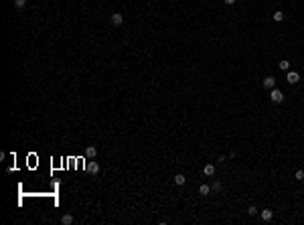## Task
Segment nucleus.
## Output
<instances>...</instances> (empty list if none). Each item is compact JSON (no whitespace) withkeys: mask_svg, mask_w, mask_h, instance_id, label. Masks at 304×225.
I'll list each match as a JSON object with an SVG mask.
<instances>
[{"mask_svg":"<svg viewBox=\"0 0 304 225\" xmlns=\"http://www.w3.org/2000/svg\"><path fill=\"white\" fill-rule=\"evenodd\" d=\"M270 99H272V103H282V102H284V93H282L280 89H272Z\"/></svg>","mask_w":304,"mask_h":225,"instance_id":"nucleus-1","label":"nucleus"},{"mask_svg":"<svg viewBox=\"0 0 304 225\" xmlns=\"http://www.w3.org/2000/svg\"><path fill=\"white\" fill-rule=\"evenodd\" d=\"M61 223L63 225H71V223H73V215H71V213H65L61 217Z\"/></svg>","mask_w":304,"mask_h":225,"instance_id":"nucleus-10","label":"nucleus"},{"mask_svg":"<svg viewBox=\"0 0 304 225\" xmlns=\"http://www.w3.org/2000/svg\"><path fill=\"white\" fill-rule=\"evenodd\" d=\"M278 67H280L282 71H288V69H290V61H288V59H282V61L278 63Z\"/></svg>","mask_w":304,"mask_h":225,"instance_id":"nucleus-11","label":"nucleus"},{"mask_svg":"<svg viewBox=\"0 0 304 225\" xmlns=\"http://www.w3.org/2000/svg\"><path fill=\"white\" fill-rule=\"evenodd\" d=\"M286 81H288L290 85H294V83L300 81V75H298L296 71H288V73H286Z\"/></svg>","mask_w":304,"mask_h":225,"instance_id":"nucleus-2","label":"nucleus"},{"mask_svg":"<svg viewBox=\"0 0 304 225\" xmlns=\"http://www.w3.org/2000/svg\"><path fill=\"white\" fill-rule=\"evenodd\" d=\"M24 6H27V0H14V8H18V10H23Z\"/></svg>","mask_w":304,"mask_h":225,"instance_id":"nucleus-14","label":"nucleus"},{"mask_svg":"<svg viewBox=\"0 0 304 225\" xmlns=\"http://www.w3.org/2000/svg\"><path fill=\"white\" fill-rule=\"evenodd\" d=\"M203 175L205 176H213V175H215V164H205V166H203Z\"/></svg>","mask_w":304,"mask_h":225,"instance_id":"nucleus-6","label":"nucleus"},{"mask_svg":"<svg viewBox=\"0 0 304 225\" xmlns=\"http://www.w3.org/2000/svg\"><path fill=\"white\" fill-rule=\"evenodd\" d=\"M247 215H251V217L258 215V209H255V207H250V209H247Z\"/></svg>","mask_w":304,"mask_h":225,"instance_id":"nucleus-17","label":"nucleus"},{"mask_svg":"<svg viewBox=\"0 0 304 225\" xmlns=\"http://www.w3.org/2000/svg\"><path fill=\"white\" fill-rule=\"evenodd\" d=\"M110 23H112V24H114V27H120V24H122V23H124V16H122V14H120V12H114V14H112V16H110Z\"/></svg>","mask_w":304,"mask_h":225,"instance_id":"nucleus-3","label":"nucleus"},{"mask_svg":"<svg viewBox=\"0 0 304 225\" xmlns=\"http://www.w3.org/2000/svg\"><path fill=\"white\" fill-rule=\"evenodd\" d=\"M221 189H223V185H221V183H219V181H215V183H213V185H211V191H217V193H219V191H221Z\"/></svg>","mask_w":304,"mask_h":225,"instance_id":"nucleus-15","label":"nucleus"},{"mask_svg":"<svg viewBox=\"0 0 304 225\" xmlns=\"http://www.w3.org/2000/svg\"><path fill=\"white\" fill-rule=\"evenodd\" d=\"M199 193L203 195V197H207V195L211 193V187H209V185H201V187H199Z\"/></svg>","mask_w":304,"mask_h":225,"instance_id":"nucleus-12","label":"nucleus"},{"mask_svg":"<svg viewBox=\"0 0 304 225\" xmlns=\"http://www.w3.org/2000/svg\"><path fill=\"white\" fill-rule=\"evenodd\" d=\"M223 2H225V4H229V6H231V4H235L237 0H223Z\"/></svg>","mask_w":304,"mask_h":225,"instance_id":"nucleus-18","label":"nucleus"},{"mask_svg":"<svg viewBox=\"0 0 304 225\" xmlns=\"http://www.w3.org/2000/svg\"><path fill=\"white\" fill-rule=\"evenodd\" d=\"M272 18L276 20V23H282V20H284V12H282V10H276V12H274V16H272Z\"/></svg>","mask_w":304,"mask_h":225,"instance_id":"nucleus-13","label":"nucleus"},{"mask_svg":"<svg viewBox=\"0 0 304 225\" xmlns=\"http://www.w3.org/2000/svg\"><path fill=\"white\" fill-rule=\"evenodd\" d=\"M85 156H87V158H95L97 156V148H95V146H87V148H85Z\"/></svg>","mask_w":304,"mask_h":225,"instance_id":"nucleus-7","label":"nucleus"},{"mask_svg":"<svg viewBox=\"0 0 304 225\" xmlns=\"http://www.w3.org/2000/svg\"><path fill=\"white\" fill-rule=\"evenodd\" d=\"M87 172H91V175H97V172H100V164H97L95 160L87 162Z\"/></svg>","mask_w":304,"mask_h":225,"instance_id":"nucleus-5","label":"nucleus"},{"mask_svg":"<svg viewBox=\"0 0 304 225\" xmlns=\"http://www.w3.org/2000/svg\"><path fill=\"white\" fill-rule=\"evenodd\" d=\"M262 85H264V87H266V89H274V85H276V79H274L272 75H268V77H264Z\"/></svg>","mask_w":304,"mask_h":225,"instance_id":"nucleus-4","label":"nucleus"},{"mask_svg":"<svg viewBox=\"0 0 304 225\" xmlns=\"http://www.w3.org/2000/svg\"><path fill=\"white\" fill-rule=\"evenodd\" d=\"M294 179H296V181H304V170H296Z\"/></svg>","mask_w":304,"mask_h":225,"instance_id":"nucleus-16","label":"nucleus"},{"mask_svg":"<svg viewBox=\"0 0 304 225\" xmlns=\"http://www.w3.org/2000/svg\"><path fill=\"white\" fill-rule=\"evenodd\" d=\"M260 215H262V219H264V221H272V217H274L272 209H264V211H262Z\"/></svg>","mask_w":304,"mask_h":225,"instance_id":"nucleus-9","label":"nucleus"},{"mask_svg":"<svg viewBox=\"0 0 304 225\" xmlns=\"http://www.w3.org/2000/svg\"><path fill=\"white\" fill-rule=\"evenodd\" d=\"M185 183H187V176H185V175H181V172H178V175H174V185L183 187Z\"/></svg>","mask_w":304,"mask_h":225,"instance_id":"nucleus-8","label":"nucleus"}]
</instances>
